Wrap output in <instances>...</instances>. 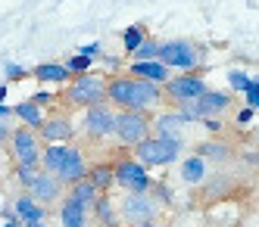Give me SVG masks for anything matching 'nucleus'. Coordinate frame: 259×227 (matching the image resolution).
<instances>
[{
    "label": "nucleus",
    "instance_id": "nucleus-30",
    "mask_svg": "<svg viewBox=\"0 0 259 227\" xmlns=\"http://www.w3.org/2000/svg\"><path fill=\"white\" fill-rule=\"evenodd\" d=\"M156 50H159V44L153 41V37H144V44L135 53H128V56H132V63H147V60H156Z\"/></svg>",
    "mask_w": 259,
    "mask_h": 227
},
{
    "label": "nucleus",
    "instance_id": "nucleus-12",
    "mask_svg": "<svg viewBox=\"0 0 259 227\" xmlns=\"http://www.w3.org/2000/svg\"><path fill=\"white\" fill-rule=\"evenodd\" d=\"M38 137L44 146L47 143H69L75 137V125H72V119L66 112H53V116H44V122L38 128Z\"/></svg>",
    "mask_w": 259,
    "mask_h": 227
},
{
    "label": "nucleus",
    "instance_id": "nucleus-42",
    "mask_svg": "<svg viewBox=\"0 0 259 227\" xmlns=\"http://www.w3.org/2000/svg\"><path fill=\"white\" fill-rule=\"evenodd\" d=\"M7 100V84H0V103Z\"/></svg>",
    "mask_w": 259,
    "mask_h": 227
},
{
    "label": "nucleus",
    "instance_id": "nucleus-31",
    "mask_svg": "<svg viewBox=\"0 0 259 227\" xmlns=\"http://www.w3.org/2000/svg\"><path fill=\"white\" fill-rule=\"evenodd\" d=\"M228 84H231V90H240V93H244V90H247V87L253 84V78H250L247 72L234 69V72H228Z\"/></svg>",
    "mask_w": 259,
    "mask_h": 227
},
{
    "label": "nucleus",
    "instance_id": "nucleus-22",
    "mask_svg": "<svg viewBox=\"0 0 259 227\" xmlns=\"http://www.w3.org/2000/svg\"><path fill=\"white\" fill-rule=\"evenodd\" d=\"M66 146L69 143H47L44 146V153H41V172L44 175H57L60 172V165L66 159Z\"/></svg>",
    "mask_w": 259,
    "mask_h": 227
},
{
    "label": "nucleus",
    "instance_id": "nucleus-4",
    "mask_svg": "<svg viewBox=\"0 0 259 227\" xmlns=\"http://www.w3.org/2000/svg\"><path fill=\"white\" fill-rule=\"evenodd\" d=\"M206 78L203 72H181V75H172L169 81L162 84V97L175 103V106H184V103H194L200 93H206Z\"/></svg>",
    "mask_w": 259,
    "mask_h": 227
},
{
    "label": "nucleus",
    "instance_id": "nucleus-36",
    "mask_svg": "<svg viewBox=\"0 0 259 227\" xmlns=\"http://www.w3.org/2000/svg\"><path fill=\"white\" fill-rule=\"evenodd\" d=\"M253 116H256V112H253L250 106H244V109L237 112V125H250V122H253Z\"/></svg>",
    "mask_w": 259,
    "mask_h": 227
},
{
    "label": "nucleus",
    "instance_id": "nucleus-25",
    "mask_svg": "<svg viewBox=\"0 0 259 227\" xmlns=\"http://www.w3.org/2000/svg\"><path fill=\"white\" fill-rule=\"evenodd\" d=\"M88 181L97 187L100 193H106L109 187L116 184V178H113V165H106V162H100V165H94V168H88Z\"/></svg>",
    "mask_w": 259,
    "mask_h": 227
},
{
    "label": "nucleus",
    "instance_id": "nucleus-2",
    "mask_svg": "<svg viewBox=\"0 0 259 227\" xmlns=\"http://www.w3.org/2000/svg\"><path fill=\"white\" fill-rule=\"evenodd\" d=\"M156 60L169 69V72H200V66H203V47L194 44V41L178 37V41L159 44Z\"/></svg>",
    "mask_w": 259,
    "mask_h": 227
},
{
    "label": "nucleus",
    "instance_id": "nucleus-39",
    "mask_svg": "<svg viewBox=\"0 0 259 227\" xmlns=\"http://www.w3.org/2000/svg\"><path fill=\"white\" fill-rule=\"evenodd\" d=\"M7 116H13V106H4V103H0V119H7Z\"/></svg>",
    "mask_w": 259,
    "mask_h": 227
},
{
    "label": "nucleus",
    "instance_id": "nucleus-21",
    "mask_svg": "<svg viewBox=\"0 0 259 227\" xmlns=\"http://www.w3.org/2000/svg\"><path fill=\"white\" fill-rule=\"evenodd\" d=\"M69 199H75L78 205H84V209H91V205L97 202V196H100V190L94 184H91L88 178H81V181H75V184H69V193H66Z\"/></svg>",
    "mask_w": 259,
    "mask_h": 227
},
{
    "label": "nucleus",
    "instance_id": "nucleus-29",
    "mask_svg": "<svg viewBox=\"0 0 259 227\" xmlns=\"http://www.w3.org/2000/svg\"><path fill=\"white\" fill-rule=\"evenodd\" d=\"M38 175H41V168H38V165H16V168H13V178H16V184H19V187H25V190L31 187V181L38 178Z\"/></svg>",
    "mask_w": 259,
    "mask_h": 227
},
{
    "label": "nucleus",
    "instance_id": "nucleus-19",
    "mask_svg": "<svg viewBox=\"0 0 259 227\" xmlns=\"http://www.w3.org/2000/svg\"><path fill=\"white\" fill-rule=\"evenodd\" d=\"M60 224L63 227H84L88 224V209H84V205H78L75 199L63 196L60 199Z\"/></svg>",
    "mask_w": 259,
    "mask_h": 227
},
{
    "label": "nucleus",
    "instance_id": "nucleus-35",
    "mask_svg": "<svg viewBox=\"0 0 259 227\" xmlns=\"http://www.w3.org/2000/svg\"><path fill=\"white\" fill-rule=\"evenodd\" d=\"M78 53H81V56H88V60H94V56L100 53V44H97V41H91V44H84Z\"/></svg>",
    "mask_w": 259,
    "mask_h": 227
},
{
    "label": "nucleus",
    "instance_id": "nucleus-38",
    "mask_svg": "<svg viewBox=\"0 0 259 227\" xmlns=\"http://www.w3.org/2000/svg\"><path fill=\"white\" fill-rule=\"evenodd\" d=\"M203 125H206V128H209V131H212V134H219V131H222V128H219V122H215V119H203Z\"/></svg>",
    "mask_w": 259,
    "mask_h": 227
},
{
    "label": "nucleus",
    "instance_id": "nucleus-9",
    "mask_svg": "<svg viewBox=\"0 0 259 227\" xmlns=\"http://www.w3.org/2000/svg\"><path fill=\"white\" fill-rule=\"evenodd\" d=\"M113 178L122 190H132V193H150L153 190V178L138 159H119L113 165Z\"/></svg>",
    "mask_w": 259,
    "mask_h": 227
},
{
    "label": "nucleus",
    "instance_id": "nucleus-44",
    "mask_svg": "<svg viewBox=\"0 0 259 227\" xmlns=\"http://www.w3.org/2000/svg\"><path fill=\"white\" fill-rule=\"evenodd\" d=\"M0 172H4V159H0Z\"/></svg>",
    "mask_w": 259,
    "mask_h": 227
},
{
    "label": "nucleus",
    "instance_id": "nucleus-28",
    "mask_svg": "<svg viewBox=\"0 0 259 227\" xmlns=\"http://www.w3.org/2000/svg\"><path fill=\"white\" fill-rule=\"evenodd\" d=\"M63 66L69 69L72 78H75V75H88V72H91V66H94V60H88V56L75 53V56H66V63H63Z\"/></svg>",
    "mask_w": 259,
    "mask_h": 227
},
{
    "label": "nucleus",
    "instance_id": "nucleus-16",
    "mask_svg": "<svg viewBox=\"0 0 259 227\" xmlns=\"http://www.w3.org/2000/svg\"><path fill=\"white\" fill-rule=\"evenodd\" d=\"M188 125L181 116H178V109L175 112H159L156 119H150V131H156V134L150 137H162V140H181V128Z\"/></svg>",
    "mask_w": 259,
    "mask_h": 227
},
{
    "label": "nucleus",
    "instance_id": "nucleus-27",
    "mask_svg": "<svg viewBox=\"0 0 259 227\" xmlns=\"http://www.w3.org/2000/svg\"><path fill=\"white\" fill-rule=\"evenodd\" d=\"M144 37H147V28L144 25H128L122 31V47H125V53H135L144 44Z\"/></svg>",
    "mask_w": 259,
    "mask_h": 227
},
{
    "label": "nucleus",
    "instance_id": "nucleus-43",
    "mask_svg": "<svg viewBox=\"0 0 259 227\" xmlns=\"http://www.w3.org/2000/svg\"><path fill=\"white\" fill-rule=\"evenodd\" d=\"M28 227H47V224H44V221H41V224H28Z\"/></svg>",
    "mask_w": 259,
    "mask_h": 227
},
{
    "label": "nucleus",
    "instance_id": "nucleus-40",
    "mask_svg": "<svg viewBox=\"0 0 259 227\" xmlns=\"http://www.w3.org/2000/svg\"><path fill=\"white\" fill-rule=\"evenodd\" d=\"M132 227H165V224H159V221H147V224H132Z\"/></svg>",
    "mask_w": 259,
    "mask_h": 227
},
{
    "label": "nucleus",
    "instance_id": "nucleus-24",
    "mask_svg": "<svg viewBox=\"0 0 259 227\" xmlns=\"http://www.w3.org/2000/svg\"><path fill=\"white\" fill-rule=\"evenodd\" d=\"M203 178H206V159H203L200 153L188 156L181 162V181H188V184H200Z\"/></svg>",
    "mask_w": 259,
    "mask_h": 227
},
{
    "label": "nucleus",
    "instance_id": "nucleus-18",
    "mask_svg": "<svg viewBox=\"0 0 259 227\" xmlns=\"http://www.w3.org/2000/svg\"><path fill=\"white\" fill-rule=\"evenodd\" d=\"M31 78L41 81V84H53V87H66L72 81V75L63 63H41L31 69Z\"/></svg>",
    "mask_w": 259,
    "mask_h": 227
},
{
    "label": "nucleus",
    "instance_id": "nucleus-15",
    "mask_svg": "<svg viewBox=\"0 0 259 227\" xmlns=\"http://www.w3.org/2000/svg\"><path fill=\"white\" fill-rule=\"evenodd\" d=\"M10 212H13V218L19 221L22 227H28V224H41V221L47 218V205L34 202L28 193H22L19 199H13V202H10Z\"/></svg>",
    "mask_w": 259,
    "mask_h": 227
},
{
    "label": "nucleus",
    "instance_id": "nucleus-10",
    "mask_svg": "<svg viewBox=\"0 0 259 227\" xmlns=\"http://www.w3.org/2000/svg\"><path fill=\"white\" fill-rule=\"evenodd\" d=\"M162 103H165V97H162V87H159V84H153V81H141V78H132V87H128V100H125V109L150 116V112H153V109H159Z\"/></svg>",
    "mask_w": 259,
    "mask_h": 227
},
{
    "label": "nucleus",
    "instance_id": "nucleus-20",
    "mask_svg": "<svg viewBox=\"0 0 259 227\" xmlns=\"http://www.w3.org/2000/svg\"><path fill=\"white\" fill-rule=\"evenodd\" d=\"M91 212H94L97 227H119V209L113 205V199H109L106 193L97 196V202L91 205Z\"/></svg>",
    "mask_w": 259,
    "mask_h": 227
},
{
    "label": "nucleus",
    "instance_id": "nucleus-37",
    "mask_svg": "<svg viewBox=\"0 0 259 227\" xmlns=\"http://www.w3.org/2000/svg\"><path fill=\"white\" fill-rule=\"evenodd\" d=\"M10 131H13V128H7V125H4V119H0V146L10 140Z\"/></svg>",
    "mask_w": 259,
    "mask_h": 227
},
{
    "label": "nucleus",
    "instance_id": "nucleus-3",
    "mask_svg": "<svg viewBox=\"0 0 259 227\" xmlns=\"http://www.w3.org/2000/svg\"><path fill=\"white\" fill-rule=\"evenodd\" d=\"M228 106H234L231 90H206V93H200L194 103L178 106V116H181L184 122H203V119L225 116Z\"/></svg>",
    "mask_w": 259,
    "mask_h": 227
},
{
    "label": "nucleus",
    "instance_id": "nucleus-14",
    "mask_svg": "<svg viewBox=\"0 0 259 227\" xmlns=\"http://www.w3.org/2000/svg\"><path fill=\"white\" fill-rule=\"evenodd\" d=\"M28 196L34 199V202H41V205H53V202H60L63 199V184L57 181V175H38L31 181V187H28Z\"/></svg>",
    "mask_w": 259,
    "mask_h": 227
},
{
    "label": "nucleus",
    "instance_id": "nucleus-5",
    "mask_svg": "<svg viewBox=\"0 0 259 227\" xmlns=\"http://www.w3.org/2000/svg\"><path fill=\"white\" fill-rule=\"evenodd\" d=\"M153 131H150V116L144 112H132V109H119L116 112V131L113 137L119 140V146H128L135 149L141 140H147Z\"/></svg>",
    "mask_w": 259,
    "mask_h": 227
},
{
    "label": "nucleus",
    "instance_id": "nucleus-41",
    "mask_svg": "<svg viewBox=\"0 0 259 227\" xmlns=\"http://www.w3.org/2000/svg\"><path fill=\"white\" fill-rule=\"evenodd\" d=\"M4 227H22V224L16 221V218H7V221H4Z\"/></svg>",
    "mask_w": 259,
    "mask_h": 227
},
{
    "label": "nucleus",
    "instance_id": "nucleus-26",
    "mask_svg": "<svg viewBox=\"0 0 259 227\" xmlns=\"http://www.w3.org/2000/svg\"><path fill=\"white\" fill-rule=\"evenodd\" d=\"M197 153H200L203 159L225 162V159H231V146H228V143H222V140H206V143H200V149H197Z\"/></svg>",
    "mask_w": 259,
    "mask_h": 227
},
{
    "label": "nucleus",
    "instance_id": "nucleus-8",
    "mask_svg": "<svg viewBox=\"0 0 259 227\" xmlns=\"http://www.w3.org/2000/svg\"><path fill=\"white\" fill-rule=\"evenodd\" d=\"M119 209V221H128V227L132 224H147V221H153L156 212H159V202L153 193H132V190H125L122 202L116 205Z\"/></svg>",
    "mask_w": 259,
    "mask_h": 227
},
{
    "label": "nucleus",
    "instance_id": "nucleus-7",
    "mask_svg": "<svg viewBox=\"0 0 259 227\" xmlns=\"http://www.w3.org/2000/svg\"><path fill=\"white\" fill-rule=\"evenodd\" d=\"M10 153H13V162L16 165H38L41 168V153H44V143L38 137V131H31L25 125L13 128L10 131Z\"/></svg>",
    "mask_w": 259,
    "mask_h": 227
},
{
    "label": "nucleus",
    "instance_id": "nucleus-32",
    "mask_svg": "<svg viewBox=\"0 0 259 227\" xmlns=\"http://www.w3.org/2000/svg\"><path fill=\"white\" fill-rule=\"evenodd\" d=\"M31 103L34 106H57L60 103V93H50V90H41V93H34V97H31Z\"/></svg>",
    "mask_w": 259,
    "mask_h": 227
},
{
    "label": "nucleus",
    "instance_id": "nucleus-23",
    "mask_svg": "<svg viewBox=\"0 0 259 227\" xmlns=\"http://www.w3.org/2000/svg\"><path fill=\"white\" fill-rule=\"evenodd\" d=\"M13 116L19 119L25 128L38 131V128H41V122H44V109H41V106H34L31 100H22L19 106H13Z\"/></svg>",
    "mask_w": 259,
    "mask_h": 227
},
{
    "label": "nucleus",
    "instance_id": "nucleus-13",
    "mask_svg": "<svg viewBox=\"0 0 259 227\" xmlns=\"http://www.w3.org/2000/svg\"><path fill=\"white\" fill-rule=\"evenodd\" d=\"M81 178H88V159H84V153L78 146H66V159H63L60 172H57V181L63 187H69V184H75Z\"/></svg>",
    "mask_w": 259,
    "mask_h": 227
},
{
    "label": "nucleus",
    "instance_id": "nucleus-1",
    "mask_svg": "<svg viewBox=\"0 0 259 227\" xmlns=\"http://www.w3.org/2000/svg\"><path fill=\"white\" fill-rule=\"evenodd\" d=\"M60 103L72 106V109H88V106H97V103H106V78L103 75H75L60 93Z\"/></svg>",
    "mask_w": 259,
    "mask_h": 227
},
{
    "label": "nucleus",
    "instance_id": "nucleus-6",
    "mask_svg": "<svg viewBox=\"0 0 259 227\" xmlns=\"http://www.w3.org/2000/svg\"><path fill=\"white\" fill-rule=\"evenodd\" d=\"M181 156V140H162V137H147L135 146V159L144 168H162L172 165Z\"/></svg>",
    "mask_w": 259,
    "mask_h": 227
},
{
    "label": "nucleus",
    "instance_id": "nucleus-33",
    "mask_svg": "<svg viewBox=\"0 0 259 227\" xmlns=\"http://www.w3.org/2000/svg\"><path fill=\"white\" fill-rule=\"evenodd\" d=\"M31 69L19 66V63H7V81H19V78H28Z\"/></svg>",
    "mask_w": 259,
    "mask_h": 227
},
{
    "label": "nucleus",
    "instance_id": "nucleus-34",
    "mask_svg": "<svg viewBox=\"0 0 259 227\" xmlns=\"http://www.w3.org/2000/svg\"><path fill=\"white\" fill-rule=\"evenodd\" d=\"M244 100H247V106H250L253 112L259 109V78H253V84L244 90Z\"/></svg>",
    "mask_w": 259,
    "mask_h": 227
},
{
    "label": "nucleus",
    "instance_id": "nucleus-11",
    "mask_svg": "<svg viewBox=\"0 0 259 227\" xmlns=\"http://www.w3.org/2000/svg\"><path fill=\"white\" fill-rule=\"evenodd\" d=\"M113 131H116V109L109 103H97L84 109V134L91 140L113 137Z\"/></svg>",
    "mask_w": 259,
    "mask_h": 227
},
{
    "label": "nucleus",
    "instance_id": "nucleus-17",
    "mask_svg": "<svg viewBox=\"0 0 259 227\" xmlns=\"http://www.w3.org/2000/svg\"><path fill=\"white\" fill-rule=\"evenodd\" d=\"M128 75H132V78H141V81H153V84H165L172 78V72L165 69L159 60H147V63H132L128 66Z\"/></svg>",
    "mask_w": 259,
    "mask_h": 227
}]
</instances>
